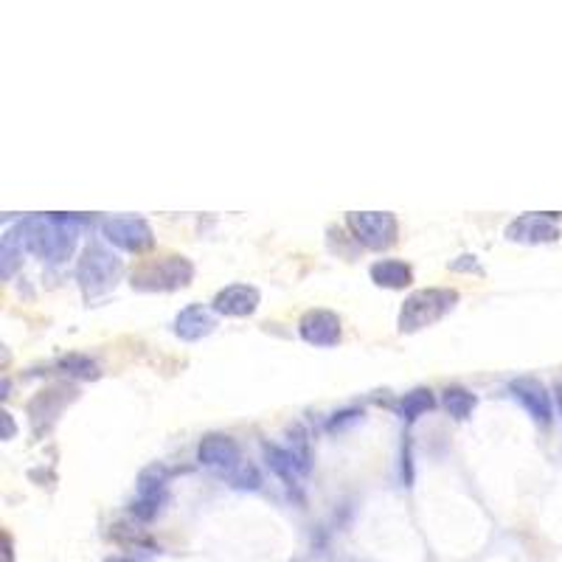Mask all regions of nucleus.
Wrapping results in <instances>:
<instances>
[{"mask_svg":"<svg viewBox=\"0 0 562 562\" xmlns=\"http://www.w3.org/2000/svg\"><path fill=\"white\" fill-rule=\"evenodd\" d=\"M79 228L71 217H29L20 225V242H26L34 256H40L45 262H65L76 248Z\"/></svg>","mask_w":562,"mask_h":562,"instance_id":"1","label":"nucleus"},{"mask_svg":"<svg viewBox=\"0 0 562 562\" xmlns=\"http://www.w3.org/2000/svg\"><path fill=\"white\" fill-rule=\"evenodd\" d=\"M200 461H203L206 467H211V470H220L234 487H259V473H256V467H251L248 461H242L237 442H234L231 436L214 433V436L203 439V444H200Z\"/></svg>","mask_w":562,"mask_h":562,"instance_id":"2","label":"nucleus"},{"mask_svg":"<svg viewBox=\"0 0 562 562\" xmlns=\"http://www.w3.org/2000/svg\"><path fill=\"white\" fill-rule=\"evenodd\" d=\"M456 301H459L456 290H442V287L419 290L402 304L400 329L402 332H419L425 326H433L456 307Z\"/></svg>","mask_w":562,"mask_h":562,"instance_id":"3","label":"nucleus"},{"mask_svg":"<svg viewBox=\"0 0 562 562\" xmlns=\"http://www.w3.org/2000/svg\"><path fill=\"white\" fill-rule=\"evenodd\" d=\"M194 270L183 256H161L149 259L133 273V287L138 290H175L192 281Z\"/></svg>","mask_w":562,"mask_h":562,"instance_id":"4","label":"nucleus"},{"mask_svg":"<svg viewBox=\"0 0 562 562\" xmlns=\"http://www.w3.org/2000/svg\"><path fill=\"white\" fill-rule=\"evenodd\" d=\"M121 276V262L104 248H90L79 265V281L85 287V296H102L116 287Z\"/></svg>","mask_w":562,"mask_h":562,"instance_id":"5","label":"nucleus"},{"mask_svg":"<svg viewBox=\"0 0 562 562\" xmlns=\"http://www.w3.org/2000/svg\"><path fill=\"white\" fill-rule=\"evenodd\" d=\"M349 225L355 228L357 239L374 251L391 248L397 242V217L394 214H380V211L349 214Z\"/></svg>","mask_w":562,"mask_h":562,"instance_id":"6","label":"nucleus"},{"mask_svg":"<svg viewBox=\"0 0 562 562\" xmlns=\"http://www.w3.org/2000/svg\"><path fill=\"white\" fill-rule=\"evenodd\" d=\"M104 237L130 253H144L155 245L152 228L138 217H113L104 222Z\"/></svg>","mask_w":562,"mask_h":562,"instance_id":"7","label":"nucleus"},{"mask_svg":"<svg viewBox=\"0 0 562 562\" xmlns=\"http://www.w3.org/2000/svg\"><path fill=\"white\" fill-rule=\"evenodd\" d=\"M301 338L312 346H321V349H329V346H338L341 343V318L335 312L329 310H312L301 318Z\"/></svg>","mask_w":562,"mask_h":562,"instance_id":"8","label":"nucleus"},{"mask_svg":"<svg viewBox=\"0 0 562 562\" xmlns=\"http://www.w3.org/2000/svg\"><path fill=\"white\" fill-rule=\"evenodd\" d=\"M259 307V290L248 287V284H234V287H225L214 298V312L228 315V318H245L253 315Z\"/></svg>","mask_w":562,"mask_h":562,"instance_id":"9","label":"nucleus"},{"mask_svg":"<svg viewBox=\"0 0 562 562\" xmlns=\"http://www.w3.org/2000/svg\"><path fill=\"white\" fill-rule=\"evenodd\" d=\"M163 470L158 467H152L147 473L141 475V484H138V501H135V515L138 518H155L158 515V509H161V501H163Z\"/></svg>","mask_w":562,"mask_h":562,"instance_id":"10","label":"nucleus"},{"mask_svg":"<svg viewBox=\"0 0 562 562\" xmlns=\"http://www.w3.org/2000/svg\"><path fill=\"white\" fill-rule=\"evenodd\" d=\"M214 326H217V321H214L211 310H206L203 304H192V307H186L178 315L175 335L180 341H200V338H206V335L214 332Z\"/></svg>","mask_w":562,"mask_h":562,"instance_id":"11","label":"nucleus"},{"mask_svg":"<svg viewBox=\"0 0 562 562\" xmlns=\"http://www.w3.org/2000/svg\"><path fill=\"white\" fill-rule=\"evenodd\" d=\"M512 394L515 400L537 419V422H551V400H548L546 388L537 383V380H515L512 383Z\"/></svg>","mask_w":562,"mask_h":562,"instance_id":"12","label":"nucleus"},{"mask_svg":"<svg viewBox=\"0 0 562 562\" xmlns=\"http://www.w3.org/2000/svg\"><path fill=\"white\" fill-rule=\"evenodd\" d=\"M506 237L515 239V242H554L560 237V231L551 220L532 214V217H520V220L512 222L506 228Z\"/></svg>","mask_w":562,"mask_h":562,"instance_id":"13","label":"nucleus"},{"mask_svg":"<svg viewBox=\"0 0 562 562\" xmlns=\"http://www.w3.org/2000/svg\"><path fill=\"white\" fill-rule=\"evenodd\" d=\"M371 279H374V284H380V287L400 290V287H408V284H411L414 273H411V267L405 265V262H397V259H383V262L371 265Z\"/></svg>","mask_w":562,"mask_h":562,"instance_id":"14","label":"nucleus"},{"mask_svg":"<svg viewBox=\"0 0 562 562\" xmlns=\"http://www.w3.org/2000/svg\"><path fill=\"white\" fill-rule=\"evenodd\" d=\"M444 408L450 411V416H456V419H467V416L473 414L475 397L470 391H464V388H447L444 391Z\"/></svg>","mask_w":562,"mask_h":562,"instance_id":"15","label":"nucleus"},{"mask_svg":"<svg viewBox=\"0 0 562 562\" xmlns=\"http://www.w3.org/2000/svg\"><path fill=\"white\" fill-rule=\"evenodd\" d=\"M433 408V397H430V391L425 388H419V391H411V394H405V400L400 405V414L402 419H416V416H422L425 411Z\"/></svg>","mask_w":562,"mask_h":562,"instance_id":"16","label":"nucleus"},{"mask_svg":"<svg viewBox=\"0 0 562 562\" xmlns=\"http://www.w3.org/2000/svg\"><path fill=\"white\" fill-rule=\"evenodd\" d=\"M15 245H17V237L9 231L6 239H3V276H6V279H9L12 270H15Z\"/></svg>","mask_w":562,"mask_h":562,"instance_id":"17","label":"nucleus"},{"mask_svg":"<svg viewBox=\"0 0 562 562\" xmlns=\"http://www.w3.org/2000/svg\"><path fill=\"white\" fill-rule=\"evenodd\" d=\"M557 405H560V414H562V385L557 388Z\"/></svg>","mask_w":562,"mask_h":562,"instance_id":"18","label":"nucleus"},{"mask_svg":"<svg viewBox=\"0 0 562 562\" xmlns=\"http://www.w3.org/2000/svg\"><path fill=\"white\" fill-rule=\"evenodd\" d=\"M110 562H130V560H110Z\"/></svg>","mask_w":562,"mask_h":562,"instance_id":"19","label":"nucleus"}]
</instances>
